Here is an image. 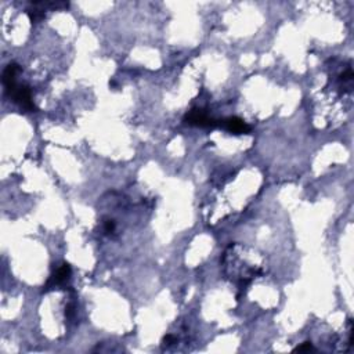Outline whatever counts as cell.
I'll list each match as a JSON object with an SVG mask.
<instances>
[{
  "label": "cell",
  "instance_id": "6da1fadb",
  "mask_svg": "<svg viewBox=\"0 0 354 354\" xmlns=\"http://www.w3.org/2000/svg\"><path fill=\"white\" fill-rule=\"evenodd\" d=\"M7 94L13 99L14 102L20 104L21 107L27 111H35L36 107H35L34 101H32V93H31V89L28 86H14L11 90H8Z\"/></svg>",
  "mask_w": 354,
  "mask_h": 354
},
{
  "label": "cell",
  "instance_id": "7a4b0ae2",
  "mask_svg": "<svg viewBox=\"0 0 354 354\" xmlns=\"http://www.w3.org/2000/svg\"><path fill=\"white\" fill-rule=\"evenodd\" d=\"M186 122L190 123V125L201 127L216 126V125H217V122L212 119L203 109H193V111L186 116Z\"/></svg>",
  "mask_w": 354,
  "mask_h": 354
},
{
  "label": "cell",
  "instance_id": "3957f363",
  "mask_svg": "<svg viewBox=\"0 0 354 354\" xmlns=\"http://www.w3.org/2000/svg\"><path fill=\"white\" fill-rule=\"evenodd\" d=\"M220 125L226 130L235 134L249 133L251 132V127L248 126L247 123L242 119H240V118H227V119L220 120Z\"/></svg>",
  "mask_w": 354,
  "mask_h": 354
},
{
  "label": "cell",
  "instance_id": "277c9868",
  "mask_svg": "<svg viewBox=\"0 0 354 354\" xmlns=\"http://www.w3.org/2000/svg\"><path fill=\"white\" fill-rule=\"evenodd\" d=\"M20 72H21V68L18 64L11 62V64L7 65L6 69H4V72H3V85H4V87H6V92L11 90L14 86H17L15 78H17V74H20Z\"/></svg>",
  "mask_w": 354,
  "mask_h": 354
},
{
  "label": "cell",
  "instance_id": "5b68a950",
  "mask_svg": "<svg viewBox=\"0 0 354 354\" xmlns=\"http://www.w3.org/2000/svg\"><path fill=\"white\" fill-rule=\"evenodd\" d=\"M69 275H71V267L68 264H65V263L61 264L60 267L55 270L51 280L47 282V288L50 287V285H58V284L65 282L69 278Z\"/></svg>",
  "mask_w": 354,
  "mask_h": 354
},
{
  "label": "cell",
  "instance_id": "8992f818",
  "mask_svg": "<svg viewBox=\"0 0 354 354\" xmlns=\"http://www.w3.org/2000/svg\"><path fill=\"white\" fill-rule=\"evenodd\" d=\"M32 7H34V8H28L27 10L31 21H32V22H38V21L43 20V18H45V10H42V8L36 6Z\"/></svg>",
  "mask_w": 354,
  "mask_h": 354
},
{
  "label": "cell",
  "instance_id": "52a82bcc",
  "mask_svg": "<svg viewBox=\"0 0 354 354\" xmlns=\"http://www.w3.org/2000/svg\"><path fill=\"white\" fill-rule=\"evenodd\" d=\"M296 352H310V350H314V348L311 346V343L310 342H304L303 345H301V346H298V348L295 349Z\"/></svg>",
  "mask_w": 354,
  "mask_h": 354
},
{
  "label": "cell",
  "instance_id": "ba28073f",
  "mask_svg": "<svg viewBox=\"0 0 354 354\" xmlns=\"http://www.w3.org/2000/svg\"><path fill=\"white\" fill-rule=\"evenodd\" d=\"M104 230H105V233H112L115 230V221L112 220H107L105 223H104Z\"/></svg>",
  "mask_w": 354,
  "mask_h": 354
},
{
  "label": "cell",
  "instance_id": "9c48e42d",
  "mask_svg": "<svg viewBox=\"0 0 354 354\" xmlns=\"http://www.w3.org/2000/svg\"><path fill=\"white\" fill-rule=\"evenodd\" d=\"M163 342H165V345H173L174 342V338L172 336V335H167V336H165V339H163Z\"/></svg>",
  "mask_w": 354,
  "mask_h": 354
}]
</instances>
